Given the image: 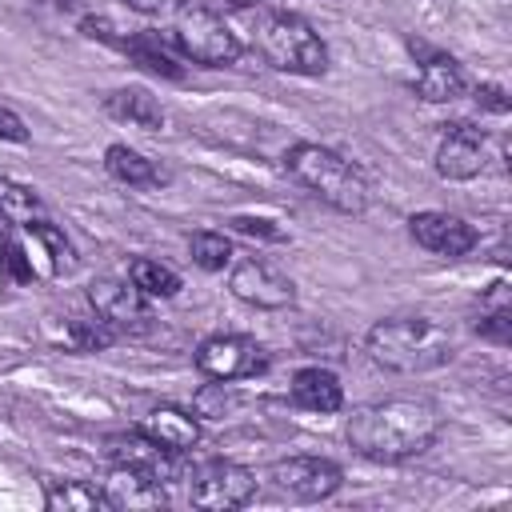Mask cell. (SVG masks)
<instances>
[{"label": "cell", "instance_id": "cell-1", "mask_svg": "<svg viewBox=\"0 0 512 512\" xmlns=\"http://www.w3.org/2000/svg\"><path fill=\"white\" fill-rule=\"evenodd\" d=\"M444 416L424 396H384L372 404H360L348 416V444L356 456L376 464H396L408 456H420L440 436Z\"/></svg>", "mask_w": 512, "mask_h": 512}, {"label": "cell", "instance_id": "cell-2", "mask_svg": "<svg viewBox=\"0 0 512 512\" xmlns=\"http://www.w3.org/2000/svg\"><path fill=\"white\" fill-rule=\"evenodd\" d=\"M364 352L372 356V364H380L388 372L416 376V372H432V368L448 364L456 352V340L444 324H436L428 316H388L368 328Z\"/></svg>", "mask_w": 512, "mask_h": 512}, {"label": "cell", "instance_id": "cell-3", "mask_svg": "<svg viewBox=\"0 0 512 512\" xmlns=\"http://www.w3.org/2000/svg\"><path fill=\"white\" fill-rule=\"evenodd\" d=\"M284 168L300 188H308L316 200L344 216H360L368 208V180L360 176V168L324 144H292L284 152Z\"/></svg>", "mask_w": 512, "mask_h": 512}, {"label": "cell", "instance_id": "cell-4", "mask_svg": "<svg viewBox=\"0 0 512 512\" xmlns=\"http://www.w3.org/2000/svg\"><path fill=\"white\" fill-rule=\"evenodd\" d=\"M252 48L276 72L320 76L328 68V48L320 32L296 12H260L252 24Z\"/></svg>", "mask_w": 512, "mask_h": 512}, {"label": "cell", "instance_id": "cell-5", "mask_svg": "<svg viewBox=\"0 0 512 512\" xmlns=\"http://www.w3.org/2000/svg\"><path fill=\"white\" fill-rule=\"evenodd\" d=\"M172 40L192 64H204V68L236 64L244 52L236 28L220 12H212L208 4H184L172 20Z\"/></svg>", "mask_w": 512, "mask_h": 512}, {"label": "cell", "instance_id": "cell-6", "mask_svg": "<svg viewBox=\"0 0 512 512\" xmlns=\"http://www.w3.org/2000/svg\"><path fill=\"white\" fill-rule=\"evenodd\" d=\"M196 368H200L208 380H216V384L248 380V376H256V372L268 368V352H264L256 340L240 336V332H216V336L200 340V348H196Z\"/></svg>", "mask_w": 512, "mask_h": 512}, {"label": "cell", "instance_id": "cell-7", "mask_svg": "<svg viewBox=\"0 0 512 512\" xmlns=\"http://www.w3.org/2000/svg\"><path fill=\"white\" fill-rule=\"evenodd\" d=\"M192 504L208 512H232L256 496V472L232 460H208L192 472Z\"/></svg>", "mask_w": 512, "mask_h": 512}, {"label": "cell", "instance_id": "cell-8", "mask_svg": "<svg viewBox=\"0 0 512 512\" xmlns=\"http://www.w3.org/2000/svg\"><path fill=\"white\" fill-rule=\"evenodd\" d=\"M268 480L280 496L316 504V500H328L344 484V472H340V464H332L324 456H288L268 468Z\"/></svg>", "mask_w": 512, "mask_h": 512}, {"label": "cell", "instance_id": "cell-9", "mask_svg": "<svg viewBox=\"0 0 512 512\" xmlns=\"http://www.w3.org/2000/svg\"><path fill=\"white\" fill-rule=\"evenodd\" d=\"M88 304L96 316H104L116 332H136V328H148L152 312H148V296L132 284V280H112V276H100L88 284Z\"/></svg>", "mask_w": 512, "mask_h": 512}, {"label": "cell", "instance_id": "cell-10", "mask_svg": "<svg viewBox=\"0 0 512 512\" xmlns=\"http://www.w3.org/2000/svg\"><path fill=\"white\" fill-rule=\"evenodd\" d=\"M100 496H104V508H120V512H148V508L168 504L164 484L152 472H144L140 464H128V460L112 464V472L100 484Z\"/></svg>", "mask_w": 512, "mask_h": 512}, {"label": "cell", "instance_id": "cell-11", "mask_svg": "<svg viewBox=\"0 0 512 512\" xmlns=\"http://www.w3.org/2000/svg\"><path fill=\"white\" fill-rule=\"evenodd\" d=\"M228 288L236 300L252 304V308H264V312H276V308H288L296 300V284L288 276H280L272 264L264 260H240L228 276Z\"/></svg>", "mask_w": 512, "mask_h": 512}, {"label": "cell", "instance_id": "cell-12", "mask_svg": "<svg viewBox=\"0 0 512 512\" xmlns=\"http://www.w3.org/2000/svg\"><path fill=\"white\" fill-rule=\"evenodd\" d=\"M488 168V136L472 124H448L436 144V172L444 180H476Z\"/></svg>", "mask_w": 512, "mask_h": 512}, {"label": "cell", "instance_id": "cell-13", "mask_svg": "<svg viewBox=\"0 0 512 512\" xmlns=\"http://www.w3.org/2000/svg\"><path fill=\"white\" fill-rule=\"evenodd\" d=\"M408 232H412V240L420 244V248H428V252H436V256H464V252H472L476 248V228L468 224V220H460V216H452V212H416L412 220H408Z\"/></svg>", "mask_w": 512, "mask_h": 512}, {"label": "cell", "instance_id": "cell-14", "mask_svg": "<svg viewBox=\"0 0 512 512\" xmlns=\"http://www.w3.org/2000/svg\"><path fill=\"white\" fill-rule=\"evenodd\" d=\"M136 432L148 436L152 444H160V448L172 452V456H184V452H192V448L200 444V420H196L192 412H184V408H172V404L152 408V412L140 420Z\"/></svg>", "mask_w": 512, "mask_h": 512}, {"label": "cell", "instance_id": "cell-15", "mask_svg": "<svg viewBox=\"0 0 512 512\" xmlns=\"http://www.w3.org/2000/svg\"><path fill=\"white\" fill-rule=\"evenodd\" d=\"M412 52L424 56V64H420V72H416V80H412V92H416L420 100H428V104H448V100H456V96L464 92V72H460V64H456L452 56L428 52V48L416 44V40H412Z\"/></svg>", "mask_w": 512, "mask_h": 512}, {"label": "cell", "instance_id": "cell-16", "mask_svg": "<svg viewBox=\"0 0 512 512\" xmlns=\"http://www.w3.org/2000/svg\"><path fill=\"white\" fill-rule=\"evenodd\" d=\"M292 400L308 412H340L344 408V384L328 368H300L292 376Z\"/></svg>", "mask_w": 512, "mask_h": 512}, {"label": "cell", "instance_id": "cell-17", "mask_svg": "<svg viewBox=\"0 0 512 512\" xmlns=\"http://www.w3.org/2000/svg\"><path fill=\"white\" fill-rule=\"evenodd\" d=\"M104 112L116 116V120H124V124L148 128V132H160L164 128V108L144 88H116V92H108L104 96Z\"/></svg>", "mask_w": 512, "mask_h": 512}, {"label": "cell", "instance_id": "cell-18", "mask_svg": "<svg viewBox=\"0 0 512 512\" xmlns=\"http://www.w3.org/2000/svg\"><path fill=\"white\" fill-rule=\"evenodd\" d=\"M476 332L492 344H508L512 340V304H508V280H496L484 296H480V312H476Z\"/></svg>", "mask_w": 512, "mask_h": 512}, {"label": "cell", "instance_id": "cell-19", "mask_svg": "<svg viewBox=\"0 0 512 512\" xmlns=\"http://www.w3.org/2000/svg\"><path fill=\"white\" fill-rule=\"evenodd\" d=\"M104 168H108L120 184H132V188L164 184V172H160L148 156H140L136 148H128V144H112V148L104 152Z\"/></svg>", "mask_w": 512, "mask_h": 512}, {"label": "cell", "instance_id": "cell-20", "mask_svg": "<svg viewBox=\"0 0 512 512\" xmlns=\"http://www.w3.org/2000/svg\"><path fill=\"white\" fill-rule=\"evenodd\" d=\"M120 48L140 64V68H148V72H156V76H168V80H180L184 72H180V64L172 60V52L160 44V36H152V32H132V36H120Z\"/></svg>", "mask_w": 512, "mask_h": 512}, {"label": "cell", "instance_id": "cell-21", "mask_svg": "<svg viewBox=\"0 0 512 512\" xmlns=\"http://www.w3.org/2000/svg\"><path fill=\"white\" fill-rule=\"evenodd\" d=\"M44 508L48 512H92V508H104V496L96 484H84V480H52L44 488Z\"/></svg>", "mask_w": 512, "mask_h": 512}, {"label": "cell", "instance_id": "cell-22", "mask_svg": "<svg viewBox=\"0 0 512 512\" xmlns=\"http://www.w3.org/2000/svg\"><path fill=\"white\" fill-rule=\"evenodd\" d=\"M116 336H120V332H116L104 316H96V312L72 316L68 328H64V340H68L72 348H80V352H104V348L116 344Z\"/></svg>", "mask_w": 512, "mask_h": 512}, {"label": "cell", "instance_id": "cell-23", "mask_svg": "<svg viewBox=\"0 0 512 512\" xmlns=\"http://www.w3.org/2000/svg\"><path fill=\"white\" fill-rule=\"evenodd\" d=\"M128 280H132L144 296H176V292H180V276H176L168 264L148 260V256H140V260L128 264Z\"/></svg>", "mask_w": 512, "mask_h": 512}, {"label": "cell", "instance_id": "cell-24", "mask_svg": "<svg viewBox=\"0 0 512 512\" xmlns=\"http://www.w3.org/2000/svg\"><path fill=\"white\" fill-rule=\"evenodd\" d=\"M188 252H192V264L204 268V272H224L232 264V240L224 232H212V228L192 232Z\"/></svg>", "mask_w": 512, "mask_h": 512}, {"label": "cell", "instance_id": "cell-25", "mask_svg": "<svg viewBox=\"0 0 512 512\" xmlns=\"http://www.w3.org/2000/svg\"><path fill=\"white\" fill-rule=\"evenodd\" d=\"M0 212L8 220H16V224H32V220L44 216L36 192L32 188H20V184H8V180H0Z\"/></svg>", "mask_w": 512, "mask_h": 512}, {"label": "cell", "instance_id": "cell-26", "mask_svg": "<svg viewBox=\"0 0 512 512\" xmlns=\"http://www.w3.org/2000/svg\"><path fill=\"white\" fill-rule=\"evenodd\" d=\"M24 228H28L32 236H40V240L48 244V252H52V264H56L60 272L76 264V256H72V244H68V236H64V232H60V228H56L52 220H44V216H40V220H32V224H24Z\"/></svg>", "mask_w": 512, "mask_h": 512}, {"label": "cell", "instance_id": "cell-27", "mask_svg": "<svg viewBox=\"0 0 512 512\" xmlns=\"http://www.w3.org/2000/svg\"><path fill=\"white\" fill-rule=\"evenodd\" d=\"M236 232H248V236H260V240H284L280 228H272V220H256V216H232L228 220Z\"/></svg>", "mask_w": 512, "mask_h": 512}, {"label": "cell", "instance_id": "cell-28", "mask_svg": "<svg viewBox=\"0 0 512 512\" xmlns=\"http://www.w3.org/2000/svg\"><path fill=\"white\" fill-rule=\"evenodd\" d=\"M0 140H16V144H20V140H28L24 120H20L12 108H4V104H0Z\"/></svg>", "mask_w": 512, "mask_h": 512}, {"label": "cell", "instance_id": "cell-29", "mask_svg": "<svg viewBox=\"0 0 512 512\" xmlns=\"http://www.w3.org/2000/svg\"><path fill=\"white\" fill-rule=\"evenodd\" d=\"M476 100H480L484 108H492V112H508V100H504V92H500L496 84H484V88H476Z\"/></svg>", "mask_w": 512, "mask_h": 512}, {"label": "cell", "instance_id": "cell-30", "mask_svg": "<svg viewBox=\"0 0 512 512\" xmlns=\"http://www.w3.org/2000/svg\"><path fill=\"white\" fill-rule=\"evenodd\" d=\"M132 12H160V8H168L172 0H124Z\"/></svg>", "mask_w": 512, "mask_h": 512}, {"label": "cell", "instance_id": "cell-31", "mask_svg": "<svg viewBox=\"0 0 512 512\" xmlns=\"http://www.w3.org/2000/svg\"><path fill=\"white\" fill-rule=\"evenodd\" d=\"M228 4H232V8H260L264 0H228Z\"/></svg>", "mask_w": 512, "mask_h": 512}]
</instances>
